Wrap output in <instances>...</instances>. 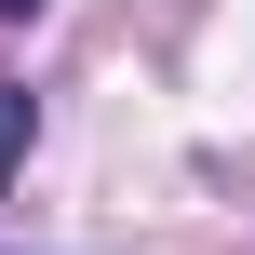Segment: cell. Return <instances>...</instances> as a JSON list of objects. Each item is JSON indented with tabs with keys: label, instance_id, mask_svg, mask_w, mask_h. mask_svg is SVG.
I'll return each mask as SVG.
<instances>
[{
	"label": "cell",
	"instance_id": "2",
	"mask_svg": "<svg viewBox=\"0 0 255 255\" xmlns=\"http://www.w3.org/2000/svg\"><path fill=\"white\" fill-rule=\"evenodd\" d=\"M0 13H40V0H0Z\"/></svg>",
	"mask_w": 255,
	"mask_h": 255
},
{
	"label": "cell",
	"instance_id": "1",
	"mask_svg": "<svg viewBox=\"0 0 255 255\" xmlns=\"http://www.w3.org/2000/svg\"><path fill=\"white\" fill-rule=\"evenodd\" d=\"M13 161H27V94L0 81V175H13Z\"/></svg>",
	"mask_w": 255,
	"mask_h": 255
}]
</instances>
